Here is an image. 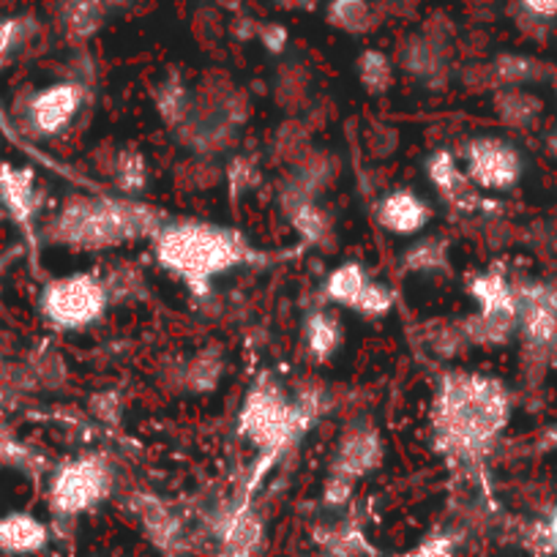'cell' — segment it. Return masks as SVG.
Listing matches in <instances>:
<instances>
[{
  "label": "cell",
  "mask_w": 557,
  "mask_h": 557,
  "mask_svg": "<svg viewBox=\"0 0 557 557\" xmlns=\"http://www.w3.org/2000/svg\"><path fill=\"white\" fill-rule=\"evenodd\" d=\"M394 63L426 88H443L448 83V74H451L448 36H443L432 25L421 34L405 36L396 47Z\"/></svg>",
  "instance_id": "cell-12"
},
{
  "label": "cell",
  "mask_w": 557,
  "mask_h": 557,
  "mask_svg": "<svg viewBox=\"0 0 557 557\" xmlns=\"http://www.w3.org/2000/svg\"><path fill=\"white\" fill-rule=\"evenodd\" d=\"M352 492H356V481L339 479V475H325L323 484V506L336 511V508H345L350 503Z\"/></svg>",
  "instance_id": "cell-39"
},
{
  "label": "cell",
  "mask_w": 557,
  "mask_h": 557,
  "mask_svg": "<svg viewBox=\"0 0 557 557\" xmlns=\"http://www.w3.org/2000/svg\"><path fill=\"white\" fill-rule=\"evenodd\" d=\"M224 374V358L219 347H202L186 361L184 385L191 394H211L219 388Z\"/></svg>",
  "instance_id": "cell-31"
},
{
  "label": "cell",
  "mask_w": 557,
  "mask_h": 557,
  "mask_svg": "<svg viewBox=\"0 0 557 557\" xmlns=\"http://www.w3.org/2000/svg\"><path fill=\"white\" fill-rule=\"evenodd\" d=\"M369 271L358 260H347L336 265L323 282V298L339 309H356L363 287L369 285Z\"/></svg>",
  "instance_id": "cell-26"
},
{
  "label": "cell",
  "mask_w": 557,
  "mask_h": 557,
  "mask_svg": "<svg viewBox=\"0 0 557 557\" xmlns=\"http://www.w3.org/2000/svg\"><path fill=\"white\" fill-rule=\"evenodd\" d=\"M151 249L159 268L197 298H206L219 276L251 265L260 257L244 230L202 219H170L153 235Z\"/></svg>",
  "instance_id": "cell-2"
},
{
  "label": "cell",
  "mask_w": 557,
  "mask_h": 557,
  "mask_svg": "<svg viewBox=\"0 0 557 557\" xmlns=\"http://www.w3.org/2000/svg\"><path fill=\"white\" fill-rule=\"evenodd\" d=\"M549 83H552V90H555V96H557V66L549 72Z\"/></svg>",
  "instance_id": "cell-45"
},
{
  "label": "cell",
  "mask_w": 557,
  "mask_h": 557,
  "mask_svg": "<svg viewBox=\"0 0 557 557\" xmlns=\"http://www.w3.org/2000/svg\"><path fill=\"white\" fill-rule=\"evenodd\" d=\"M519 12L535 23H552L557 20V0H517Z\"/></svg>",
  "instance_id": "cell-40"
},
{
  "label": "cell",
  "mask_w": 557,
  "mask_h": 557,
  "mask_svg": "<svg viewBox=\"0 0 557 557\" xmlns=\"http://www.w3.org/2000/svg\"><path fill=\"white\" fill-rule=\"evenodd\" d=\"M0 216H3V208H0Z\"/></svg>",
  "instance_id": "cell-47"
},
{
  "label": "cell",
  "mask_w": 557,
  "mask_h": 557,
  "mask_svg": "<svg viewBox=\"0 0 557 557\" xmlns=\"http://www.w3.org/2000/svg\"><path fill=\"white\" fill-rule=\"evenodd\" d=\"M224 178H227L233 197H240L260 184V170H257V164L249 157H235L227 164V170H224Z\"/></svg>",
  "instance_id": "cell-35"
},
{
  "label": "cell",
  "mask_w": 557,
  "mask_h": 557,
  "mask_svg": "<svg viewBox=\"0 0 557 557\" xmlns=\"http://www.w3.org/2000/svg\"><path fill=\"white\" fill-rule=\"evenodd\" d=\"M424 173H426V181L437 189V195H441L446 202H451L454 208H459V211L473 213L484 206L481 191L470 184L462 164L457 162V157H454L448 148H441V151L426 157Z\"/></svg>",
  "instance_id": "cell-16"
},
{
  "label": "cell",
  "mask_w": 557,
  "mask_h": 557,
  "mask_svg": "<svg viewBox=\"0 0 557 557\" xmlns=\"http://www.w3.org/2000/svg\"><path fill=\"white\" fill-rule=\"evenodd\" d=\"M383 435H380L377 426L367 418L361 421H352V424L345 426V432L336 441L334 454H331L329 475H339V479L347 481H361L367 479L369 473L383 465Z\"/></svg>",
  "instance_id": "cell-11"
},
{
  "label": "cell",
  "mask_w": 557,
  "mask_h": 557,
  "mask_svg": "<svg viewBox=\"0 0 557 557\" xmlns=\"http://www.w3.org/2000/svg\"><path fill=\"white\" fill-rule=\"evenodd\" d=\"M426 342H430L432 350L441 352V356L446 358L457 356L462 347H468L462 329H459V320L457 323H443V320H437V325H430V339Z\"/></svg>",
  "instance_id": "cell-36"
},
{
  "label": "cell",
  "mask_w": 557,
  "mask_h": 557,
  "mask_svg": "<svg viewBox=\"0 0 557 557\" xmlns=\"http://www.w3.org/2000/svg\"><path fill=\"white\" fill-rule=\"evenodd\" d=\"M50 546V528L30 511H9L0 517V552L39 555Z\"/></svg>",
  "instance_id": "cell-19"
},
{
  "label": "cell",
  "mask_w": 557,
  "mask_h": 557,
  "mask_svg": "<svg viewBox=\"0 0 557 557\" xmlns=\"http://www.w3.org/2000/svg\"><path fill=\"white\" fill-rule=\"evenodd\" d=\"M219 552L222 557H257L265 544V519L260 517L249 497L227 508L216 524Z\"/></svg>",
  "instance_id": "cell-14"
},
{
  "label": "cell",
  "mask_w": 557,
  "mask_h": 557,
  "mask_svg": "<svg viewBox=\"0 0 557 557\" xmlns=\"http://www.w3.org/2000/svg\"><path fill=\"white\" fill-rule=\"evenodd\" d=\"M314 412H318V399L312 394L290 399L285 385L273 374L262 372L246 391L235 432L255 448H260L265 457H276L298 435H304V430L312 424Z\"/></svg>",
  "instance_id": "cell-4"
},
{
  "label": "cell",
  "mask_w": 557,
  "mask_h": 557,
  "mask_svg": "<svg viewBox=\"0 0 557 557\" xmlns=\"http://www.w3.org/2000/svg\"><path fill=\"white\" fill-rule=\"evenodd\" d=\"M323 0H273V7L282 12H314Z\"/></svg>",
  "instance_id": "cell-42"
},
{
  "label": "cell",
  "mask_w": 557,
  "mask_h": 557,
  "mask_svg": "<svg viewBox=\"0 0 557 557\" xmlns=\"http://www.w3.org/2000/svg\"><path fill=\"white\" fill-rule=\"evenodd\" d=\"M374 222L391 235H421L432 222V206L410 186L385 191L374 206Z\"/></svg>",
  "instance_id": "cell-15"
},
{
  "label": "cell",
  "mask_w": 557,
  "mask_h": 557,
  "mask_svg": "<svg viewBox=\"0 0 557 557\" xmlns=\"http://www.w3.org/2000/svg\"><path fill=\"white\" fill-rule=\"evenodd\" d=\"M549 151L557 157V134H552V137H549Z\"/></svg>",
  "instance_id": "cell-46"
},
{
  "label": "cell",
  "mask_w": 557,
  "mask_h": 557,
  "mask_svg": "<svg viewBox=\"0 0 557 557\" xmlns=\"http://www.w3.org/2000/svg\"><path fill=\"white\" fill-rule=\"evenodd\" d=\"M85 101H88V85L83 79H58L45 85L23 101L20 112L23 132L34 139L61 137L77 121Z\"/></svg>",
  "instance_id": "cell-9"
},
{
  "label": "cell",
  "mask_w": 557,
  "mask_h": 557,
  "mask_svg": "<svg viewBox=\"0 0 557 557\" xmlns=\"http://www.w3.org/2000/svg\"><path fill=\"white\" fill-rule=\"evenodd\" d=\"M278 206H282V213H285L293 233L301 240L312 246H329L334 240V219H331V213L320 206L318 197L309 195L293 178H287L282 191H278Z\"/></svg>",
  "instance_id": "cell-13"
},
{
  "label": "cell",
  "mask_w": 557,
  "mask_h": 557,
  "mask_svg": "<svg viewBox=\"0 0 557 557\" xmlns=\"http://www.w3.org/2000/svg\"><path fill=\"white\" fill-rule=\"evenodd\" d=\"M112 184L123 197H139L148 186V159L137 146H123L112 159Z\"/></svg>",
  "instance_id": "cell-28"
},
{
  "label": "cell",
  "mask_w": 557,
  "mask_h": 557,
  "mask_svg": "<svg viewBox=\"0 0 557 557\" xmlns=\"http://www.w3.org/2000/svg\"><path fill=\"white\" fill-rule=\"evenodd\" d=\"M356 74L358 83H361V88L367 90V94H388V90L394 88L396 63L388 52L377 50V47H367V50L358 52Z\"/></svg>",
  "instance_id": "cell-30"
},
{
  "label": "cell",
  "mask_w": 557,
  "mask_h": 557,
  "mask_svg": "<svg viewBox=\"0 0 557 557\" xmlns=\"http://www.w3.org/2000/svg\"><path fill=\"white\" fill-rule=\"evenodd\" d=\"M539 535H541V544H544L546 549L557 557V506L546 513V519L541 522V528H539Z\"/></svg>",
  "instance_id": "cell-41"
},
{
  "label": "cell",
  "mask_w": 557,
  "mask_h": 557,
  "mask_svg": "<svg viewBox=\"0 0 557 557\" xmlns=\"http://www.w3.org/2000/svg\"><path fill=\"white\" fill-rule=\"evenodd\" d=\"M104 285L110 293V301L117 304L123 298H134L143 290V273L134 265H117L110 273H104Z\"/></svg>",
  "instance_id": "cell-34"
},
{
  "label": "cell",
  "mask_w": 557,
  "mask_h": 557,
  "mask_svg": "<svg viewBox=\"0 0 557 557\" xmlns=\"http://www.w3.org/2000/svg\"><path fill=\"white\" fill-rule=\"evenodd\" d=\"M12 448H14L12 435H9L7 426L0 424V459H7V457H9V451H12Z\"/></svg>",
  "instance_id": "cell-43"
},
{
  "label": "cell",
  "mask_w": 557,
  "mask_h": 557,
  "mask_svg": "<svg viewBox=\"0 0 557 557\" xmlns=\"http://www.w3.org/2000/svg\"><path fill=\"white\" fill-rule=\"evenodd\" d=\"M34 23L28 17H0V69L9 66L12 58L28 45Z\"/></svg>",
  "instance_id": "cell-33"
},
{
  "label": "cell",
  "mask_w": 557,
  "mask_h": 557,
  "mask_svg": "<svg viewBox=\"0 0 557 557\" xmlns=\"http://www.w3.org/2000/svg\"><path fill=\"white\" fill-rule=\"evenodd\" d=\"M170 222L157 206L123 195H74L47 224V240L74 251H107L134 240H153Z\"/></svg>",
  "instance_id": "cell-3"
},
{
  "label": "cell",
  "mask_w": 557,
  "mask_h": 557,
  "mask_svg": "<svg viewBox=\"0 0 557 557\" xmlns=\"http://www.w3.org/2000/svg\"><path fill=\"white\" fill-rule=\"evenodd\" d=\"M462 170L475 189L511 191L524 175V159L519 148L495 134H481L462 146Z\"/></svg>",
  "instance_id": "cell-10"
},
{
  "label": "cell",
  "mask_w": 557,
  "mask_h": 557,
  "mask_svg": "<svg viewBox=\"0 0 557 557\" xmlns=\"http://www.w3.org/2000/svg\"><path fill=\"white\" fill-rule=\"evenodd\" d=\"M115 473L104 454H83L52 473L47 503L58 519H77L112 495Z\"/></svg>",
  "instance_id": "cell-7"
},
{
  "label": "cell",
  "mask_w": 557,
  "mask_h": 557,
  "mask_svg": "<svg viewBox=\"0 0 557 557\" xmlns=\"http://www.w3.org/2000/svg\"><path fill=\"white\" fill-rule=\"evenodd\" d=\"M257 41L262 45V50L271 52V55H285L287 45H290V30L282 23H260L257 25Z\"/></svg>",
  "instance_id": "cell-38"
},
{
  "label": "cell",
  "mask_w": 557,
  "mask_h": 557,
  "mask_svg": "<svg viewBox=\"0 0 557 557\" xmlns=\"http://www.w3.org/2000/svg\"><path fill=\"white\" fill-rule=\"evenodd\" d=\"M0 208L20 222L34 219L39 208V186H36L34 170L0 164Z\"/></svg>",
  "instance_id": "cell-21"
},
{
  "label": "cell",
  "mask_w": 557,
  "mask_h": 557,
  "mask_svg": "<svg viewBox=\"0 0 557 557\" xmlns=\"http://www.w3.org/2000/svg\"><path fill=\"white\" fill-rule=\"evenodd\" d=\"M117 0H58V25L72 45H85L101 34Z\"/></svg>",
  "instance_id": "cell-18"
},
{
  "label": "cell",
  "mask_w": 557,
  "mask_h": 557,
  "mask_svg": "<svg viewBox=\"0 0 557 557\" xmlns=\"http://www.w3.org/2000/svg\"><path fill=\"white\" fill-rule=\"evenodd\" d=\"M541 448H557V424L549 426L544 432V441H541Z\"/></svg>",
  "instance_id": "cell-44"
},
{
  "label": "cell",
  "mask_w": 557,
  "mask_h": 557,
  "mask_svg": "<svg viewBox=\"0 0 557 557\" xmlns=\"http://www.w3.org/2000/svg\"><path fill=\"white\" fill-rule=\"evenodd\" d=\"M314 541L320 546V555L325 557H363L369 552L367 535L352 522L325 524L314 530Z\"/></svg>",
  "instance_id": "cell-29"
},
{
  "label": "cell",
  "mask_w": 557,
  "mask_h": 557,
  "mask_svg": "<svg viewBox=\"0 0 557 557\" xmlns=\"http://www.w3.org/2000/svg\"><path fill=\"white\" fill-rule=\"evenodd\" d=\"M519 301L517 336L530 367L557 361V287L549 282H513Z\"/></svg>",
  "instance_id": "cell-8"
},
{
  "label": "cell",
  "mask_w": 557,
  "mask_h": 557,
  "mask_svg": "<svg viewBox=\"0 0 557 557\" xmlns=\"http://www.w3.org/2000/svg\"><path fill=\"white\" fill-rule=\"evenodd\" d=\"M112 307L104 276L90 271H74L58 276L41 287L39 312L55 331H85L101 323Z\"/></svg>",
  "instance_id": "cell-6"
},
{
  "label": "cell",
  "mask_w": 557,
  "mask_h": 557,
  "mask_svg": "<svg viewBox=\"0 0 557 557\" xmlns=\"http://www.w3.org/2000/svg\"><path fill=\"white\" fill-rule=\"evenodd\" d=\"M394 304H396L394 287L385 285V282H377V278H369V285L363 287L361 298H358L352 312H358L367 320H383L385 314H391Z\"/></svg>",
  "instance_id": "cell-32"
},
{
  "label": "cell",
  "mask_w": 557,
  "mask_h": 557,
  "mask_svg": "<svg viewBox=\"0 0 557 557\" xmlns=\"http://www.w3.org/2000/svg\"><path fill=\"white\" fill-rule=\"evenodd\" d=\"M459 546V535L454 533H432L430 539H424L418 546H412L410 552H401L396 557H454Z\"/></svg>",
  "instance_id": "cell-37"
},
{
  "label": "cell",
  "mask_w": 557,
  "mask_h": 557,
  "mask_svg": "<svg viewBox=\"0 0 557 557\" xmlns=\"http://www.w3.org/2000/svg\"><path fill=\"white\" fill-rule=\"evenodd\" d=\"M153 107H157L159 121L168 128L178 132L181 126H186V121L195 112V94H191L189 83L181 77V72H168L151 90Z\"/></svg>",
  "instance_id": "cell-22"
},
{
  "label": "cell",
  "mask_w": 557,
  "mask_h": 557,
  "mask_svg": "<svg viewBox=\"0 0 557 557\" xmlns=\"http://www.w3.org/2000/svg\"><path fill=\"white\" fill-rule=\"evenodd\" d=\"M301 342L304 350L314 363H329L339 352L342 342H345V325H342L339 314L325 307L312 309L304 318Z\"/></svg>",
  "instance_id": "cell-20"
},
{
  "label": "cell",
  "mask_w": 557,
  "mask_h": 557,
  "mask_svg": "<svg viewBox=\"0 0 557 557\" xmlns=\"http://www.w3.org/2000/svg\"><path fill=\"white\" fill-rule=\"evenodd\" d=\"M511 410V391L503 380L462 369L446 372L437 380L432 399V435L437 451L454 462H481L506 432Z\"/></svg>",
  "instance_id": "cell-1"
},
{
  "label": "cell",
  "mask_w": 557,
  "mask_h": 557,
  "mask_svg": "<svg viewBox=\"0 0 557 557\" xmlns=\"http://www.w3.org/2000/svg\"><path fill=\"white\" fill-rule=\"evenodd\" d=\"M544 77V66L535 58L522 55V52H500L486 63V79L492 88H524Z\"/></svg>",
  "instance_id": "cell-24"
},
{
  "label": "cell",
  "mask_w": 557,
  "mask_h": 557,
  "mask_svg": "<svg viewBox=\"0 0 557 557\" xmlns=\"http://www.w3.org/2000/svg\"><path fill=\"white\" fill-rule=\"evenodd\" d=\"M128 511L139 522L146 539L162 552H175L184 541V522L175 517L173 508L162 500V497L151 495V492H134L128 497Z\"/></svg>",
  "instance_id": "cell-17"
},
{
  "label": "cell",
  "mask_w": 557,
  "mask_h": 557,
  "mask_svg": "<svg viewBox=\"0 0 557 557\" xmlns=\"http://www.w3.org/2000/svg\"><path fill=\"white\" fill-rule=\"evenodd\" d=\"M468 293L475 301V312L459 320L465 342L470 347L508 345L519 325V301L511 278L500 268H490L468 278Z\"/></svg>",
  "instance_id": "cell-5"
},
{
  "label": "cell",
  "mask_w": 557,
  "mask_h": 557,
  "mask_svg": "<svg viewBox=\"0 0 557 557\" xmlns=\"http://www.w3.org/2000/svg\"><path fill=\"white\" fill-rule=\"evenodd\" d=\"M314 557H325V555H314Z\"/></svg>",
  "instance_id": "cell-48"
},
{
  "label": "cell",
  "mask_w": 557,
  "mask_h": 557,
  "mask_svg": "<svg viewBox=\"0 0 557 557\" xmlns=\"http://www.w3.org/2000/svg\"><path fill=\"white\" fill-rule=\"evenodd\" d=\"M325 23L347 36H367L377 30L380 12L372 0H329Z\"/></svg>",
  "instance_id": "cell-25"
},
{
  "label": "cell",
  "mask_w": 557,
  "mask_h": 557,
  "mask_svg": "<svg viewBox=\"0 0 557 557\" xmlns=\"http://www.w3.org/2000/svg\"><path fill=\"white\" fill-rule=\"evenodd\" d=\"M399 271L435 276L451 271V240L443 235H421L399 255Z\"/></svg>",
  "instance_id": "cell-23"
},
{
  "label": "cell",
  "mask_w": 557,
  "mask_h": 557,
  "mask_svg": "<svg viewBox=\"0 0 557 557\" xmlns=\"http://www.w3.org/2000/svg\"><path fill=\"white\" fill-rule=\"evenodd\" d=\"M497 121L506 123L508 128H530L544 112V104L535 94L524 88H500L492 96Z\"/></svg>",
  "instance_id": "cell-27"
}]
</instances>
